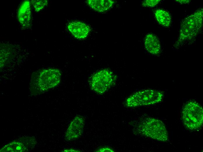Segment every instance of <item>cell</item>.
<instances>
[{"label": "cell", "mask_w": 203, "mask_h": 152, "mask_svg": "<svg viewBox=\"0 0 203 152\" xmlns=\"http://www.w3.org/2000/svg\"><path fill=\"white\" fill-rule=\"evenodd\" d=\"M87 3L94 10L100 12L106 11L113 6L114 1L111 0H89Z\"/></svg>", "instance_id": "cell-11"}, {"label": "cell", "mask_w": 203, "mask_h": 152, "mask_svg": "<svg viewBox=\"0 0 203 152\" xmlns=\"http://www.w3.org/2000/svg\"><path fill=\"white\" fill-rule=\"evenodd\" d=\"M161 91L152 89L139 91L130 96L125 100V106L133 108L152 105L161 101L164 97Z\"/></svg>", "instance_id": "cell-2"}, {"label": "cell", "mask_w": 203, "mask_h": 152, "mask_svg": "<svg viewBox=\"0 0 203 152\" xmlns=\"http://www.w3.org/2000/svg\"><path fill=\"white\" fill-rule=\"evenodd\" d=\"M144 45L146 50L152 54L156 55L160 53V42L158 38L153 34L146 35L145 39Z\"/></svg>", "instance_id": "cell-10"}, {"label": "cell", "mask_w": 203, "mask_h": 152, "mask_svg": "<svg viewBox=\"0 0 203 152\" xmlns=\"http://www.w3.org/2000/svg\"><path fill=\"white\" fill-rule=\"evenodd\" d=\"M155 17L161 25L166 27L169 26L171 22V18L168 12L162 9H158L155 13Z\"/></svg>", "instance_id": "cell-12"}, {"label": "cell", "mask_w": 203, "mask_h": 152, "mask_svg": "<svg viewBox=\"0 0 203 152\" xmlns=\"http://www.w3.org/2000/svg\"><path fill=\"white\" fill-rule=\"evenodd\" d=\"M202 10H199L183 21L179 41L190 39L195 36L202 26Z\"/></svg>", "instance_id": "cell-4"}, {"label": "cell", "mask_w": 203, "mask_h": 152, "mask_svg": "<svg viewBox=\"0 0 203 152\" xmlns=\"http://www.w3.org/2000/svg\"><path fill=\"white\" fill-rule=\"evenodd\" d=\"M66 151H71H71H74H74H75V152H76V151H77V150H74V149H70V150H66Z\"/></svg>", "instance_id": "cell-18"}, {"label": "cell", "mask_w": 203, "mask_h": 152, "mask_svg": "<svg viewBox=\"0 0 203 152\" xmlns=\"http://www.w3.org/2000/svg\"><path fill=\"white\" fill-rule=\"evenodd\" d=\"M61 79L59 70L49 69L43 70L38 77V85L41 90L45 91L58 85Z\"/></svg>", "instance_id": "cell-6"}, {"label": "cell", "mask_w": 203, "mask_h": 152, "mask_svg": "<svg viewBox=\"0 0 203 152\" xmlns=\"http://www.w3.org/2000/svg\"><path fill=\"white\" fill-rule=\"evenodd\" d=\"M160 1L159 0H145L142 2V4L144 6L153 7L157 5Z\"/></svg>", "instance_id": "cell-15"}, {"label": "cell", "mask_w": 203, "mask_h": 152, "mask_svg": "<svg viewBox=\"0 0 203 152\" xmlns=\"http://www.w3.org/2000/svg\"><path fill=\"white\" fill-rule=\"evenodd\" d=\"M116 79V76L112 71L107 69H103L93 75L90 87L95 92L102 94L113 84Z\"/></svg>", "instance_id": "cell-5"}, {"label": "cell", "mask_w": 203, "mask_h": 152, "mask_svg": "<svg viewBox=\"0 0 203 152\" xmlns=\"http://www.w3.org/2000/svg\"><path fill=\"white\" fill-rule=\"evenodd\" d=\"M25 148L22 144L15 142L12 143L5 146L2 149L4 152H22L25 151ZM3 150H1V151Z\"/></svg>", "instance_id": "cell-13"}, {"label": "cell", "mask_w": 203, "mask_h": 152, "mask_svg": "<svg viewBox=\"0 0 203 152\" xmlns=\"http://www.w3.org/2000/svg\"><path fill=\"white\" fill-rule=\"evenodd\" d=\"M176 1L182 4L186 3L189 2V0H176Z\"/></svg>", "instance_id": "cell-17"}, {"label": "cell", "mask_w": 203, "mask_h": 152, "mask_svg": "<svg viewBox=\"0 0 203 152\" xmlns=\"http://www.w3.org/2000/svg\"><path fill=\"white\" fill-rule=\"evenodd\" d=\"M85 123V119L80 115L76 116L67 129L65 134L67 141L73 140L79 138L82 134Z\"/></svg>", "instance_id": "cell-7"}, {"label": "cell", "mask_w": 203, "mask_h": 152, "mask_svg": "<svg viewBox=\"0 0 203 152\" xmlns=\"http://www.w3.org/2000/svg\"><path fill=\"white\" fill-rule=\"evenodd\" d=\"M182 118L184 124L188 129L194 130L199 128L203 124L202 108L196 101H188L183 107Z\"/></svg>", "instance_id": "cell-3"}, {"label": "cell", "mask_w": 203, "mask_h": 152, "mask_svg": "<svg viewBox=\"0 0 203 152\" xmlns=\"http://www.w3.org/2000/svg\"><path fill=\"white\" fill-rule=\"evenodd\" d=\"M31 2L36 11L43 9L48 4L47 0H32Z\"/></svg>", "instance_id": "cell-14"}, {"label": "cell", "mask_w": 203, "mask_h": 152, "mask_svg": "<svg viewBox=\"0 0 203 152\" xmlns=\"http://www.w3.org/2000/svg\"><path fill=\"white\" fill-rule=\"evenodd\" d=\"M68 28L71 33L78 39H84L88 35L90 30V27L86 24L78 21L69 23Z\"/></svg>", "instance_id": "cell-8"}, {"label": "cell", "mask_w": 203, "mask_h": 152, "mask_svg": "<svg viewBox=\"0 0 203 152\" xmlns=\"http://www.w3.org/2000/svg\"><path fill=\"white\" fill-rule=\"evenodd\" d=\"M30 1H24L21 4L18 11V20L23 27H29L31 25V11Z\"/></svg>", "instance_id": "cell-9"}, {"label": "cell", "mask_w": 203, "mask_h": 152, "mask_svg": "<svg viewBox=\"0 0 203 152\" xmlns=\"http://www.w3.org/2000/svg\"><path fill=\"white\" fill-rule=\"evenodd\" d=\"M134 123V129L140 134L161 141H166L169 139L166 128L159 120L146 117L140 118Z\"/></svg>", "instance_id": "cell-1"}, {"label": "cell", "mask_w": 203, "mask_h": 152, "mask_svg": "<svg viewBox=\"0 0 203 152\" xmlns=\"http://www.w3.org/2000/svg\"><path fill=\"white\" fill-rule=\"evenodd\" d=\"M97 151V152H113L114 150L108 147H105L98 149Z\"/></svg>", "instance_id": "cell-16"}]
</instances>
